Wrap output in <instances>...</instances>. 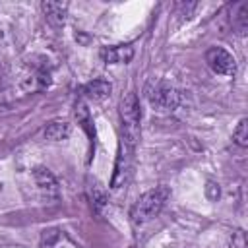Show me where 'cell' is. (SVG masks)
<instances>
[{
  "instance_id": "cell-4",
  "label": "cell",
  "mask_w": 248,
  "mask_h": 248,
  "mask_svg": "<svg viewBox=\"0 0 248 248\" xmlns=\"http://www.w3.org/2000/svg\"><path fill=\"white\" fill-rule=\"evenodd\" d=\"M205 62H207L209 70L213 74H217V76H234L236 74V60L223 46H211V48H207Z\"/></svg>"
},
{
  "instance_id": "cell-5",
  "label": "cell",
  "mask_w": 248,
  "mask_h": 248,
  "mask_svg": "<svg viewBox=\"0 0 248 248\" xmlns=\"http://www.w3.org/2000/svg\"><path fill=\"white\" fill-rule=\"evenodd\" d=\"M132 151H134V147L120 141V149H118V157H116V165H114V174H112V182H110L112 190H118V188L124 186V182L128 178V172H130Z\"/></svg>"
},
{
  "instance_id": "cell-2",
  "label": "cell",
  "mask_w": 248,
  "mask_h": 248,
  "mask_svg": "<svg viewBox=\"0 0 248 248\" xmlns=\"http://www.w3.org/2000/svg\"><path fill=\"white\" fill-rule=\"evenodd\" d=\"M120 124H122V141L130 147L136 145L140 138V122H141V108L138 95L134 91L126 93L120 101Z\"/></svg>"
},
{
  "instance_id": "cell-10",
  "label": "cell",
  "mask_w": 248,
  "mask_h": 248,
  "mask_svg": "<svg viewBox=\"0 0 248 248\" xmlns=\"http://www.w3.org/2000/svg\"><path fill=\"white\" fill-rule=\"evenodd\" d=\"M45 138L50 140V141H62V140H68L70 134H72V126L64 120H52L46 124L45 128Z\"/></svg>"
},
{
  "instance_id": "cell-16",
  "label": "cell",
  "mask_w": 248,
  "mask_h": 248,
  "mask_svg": "<svg viewBox=\"0 0 248 248\" xmlns=\"http://www.w3.org/2000/svg\"><path fill=\"white\" fill-rule=\"evenodd\" d=\"M207 196H209V200H217L219 198V186L215 182H207Z\"/></svg>"
},
{
  "instance_id": "cell-7",
  "label": "cell",
  "mask_w": 248,
  "mask_h": 248,
  "mask_svg": "<svg viewBox=\"0 0 248 248\" xmlns=\"http://www.w3.org/2000/svg\"><path fill=\"white\" fill-rule=\"evenodd\" d=\"M33 178H35V184L39 186V190L46 196V198H56L58 196V180L54 178V174L45 169V167H37L33 170Z\"/></svg>"
},
{
  "instance_id": "cell-6",
  "label": "cell",
  "mask_w": 248,
  "mask_h": 248,
  "mask_svg": "<svg viewBox=\"0 0 248 248\" xmlns=\"http://www.w3.org/2000/svg\"><path fill=\"white\" fill-rule=\"evenodd\" d=\"M101 60L107 64H126L134 58V46L132 45H112L101 48Z\"/></svg>"
},
{
  "instance_id": "cell-3",
  "label": "cell",
  "mask_w": 248,
  "mask_h": 248,
  "mask_svg": "<svg viewBox=\"0 0 248 248\" xmlns=\"http://www.w3.org/2000/svg\"><path fill=\"white\" fill-rule=\"evenodd\" d=\"M145 97L157 110H174L180 105V91L163 79L149 81L145 87Z\"/></svg>"
},
{
  "instance_id": "cell-9",
  "label": "cell",
  "mask_w": 248,
  "mask_h": 248,
  "mask_svg": "<svg viewBox=\"0 0 248 248\" xmlns=\"http://www.w3.org/2000/svg\"><path fill=\"white\" fill-rule=\"evenodd\" d=\"M48 23L60 27L64 25V19H66V12H68V4L66 2H43L41 4Z\"/></svg>"
},
{
  "instance_id": "cell-12",
  "label": "cell",
  "mask_w": 248,
  "mask_h": 248,
  "mask_svg": "<svg viewBox=\"0 0 248 248\" xmlns=\"http://www.w3.org/2000/svg\"><path fill=\"white\" fill-rule=\"evenodd\" d=\"M232 27L238 35H246L248 31V4L246 2H238L232 8Z\"/></svg>"
},
{
  "instance_id": "cell-14",
  "label": "cell",
  "mask_w": 248,
  "mask_h": 248,
  "mask_svg": "<svg viewBox=\"0 0 248 248\" xmlns=\"http://www.w3.org/2000/svg\"><path fill=\"white\" fill-rule=\"evenodd\" d=\"M232 140H234V143H236L238 147H246V145H248V120H246V118H242V120L238 122V126L234 128Z\"/></svg>"
},
{
  "instance_id": "cell-1",
  "label": "cell",
  "mask_w": 248,
  "mask_h": 248,
  "mask_svg": "<svg viewBox=\"0 0 248 248\" xmlns=\"http://www.w3.org/2000/svg\"><path fill=\"white\" fill-rule=\"evenodd\" d=\"M169 196H170V190L167 186H157V188H151L145 194H141L130 209L132 223L134 225H143V223L151 221L153 217H157L161 213V209L165 207Z\"/></svg>"
},
{
  "instance_id": "cell-11",
  "label": "cell",
  "mask_w": 248,
  "mask_h": 248,
  "mask_svg": "<svg viewBox=\"0 0 248 248\" xmlns=\"http://www.w3.org/2000/svg\"><path fill=\"white\" fill-rule=\"evenodd\" d=\"M74 114H76V120H78V124L85 130V134L89 136V141L91 143H95V126H93V120H91V114H89V110H87V107L81 103V101H78L76 103V110H74Z\"/></svg>"
},
{
  "instance_id": "cell-8",
  "label": "cell",
  "mask_w": 248,
  "mask_h": 248,
  "mask_svg": "<svg viewBox=\"0 0 248 248\" xmlns=\"http://www.w3.org/2000/svg\"><path fill=\"white\" fill-rule=\"evenodd\" d=\"M110 89H112V85L107 79L99 78V79H93V81H87L85 85H81L79 91L89 101H103V99H107L110 95Z\"/></svg>"
},
{
  "instance_id": "cell-15",
  "label": "cell",
  "mask_w": 248,
  "mask_h": 248,
  "mask_svg": "<svg viewBox=\"0 0 248 248\" xmlns=\"http://www.w3.org/2000/svg\"><path fill=\"white\" fill-rule=\"evenodd\" d=\"M229 244H231V248H246V232H244L242 229L234 231V232L231 234Z\"/></svg>"
},
{
  "instance_id": "cell-13",
  "label": "cell",
  "mask_w": 248,
  "mask_h": 248,
  "mask_svg": "<svg viewBox=\"0 0 248 248\" xmlns=\"http://www.w3.org/2000/svg\"><path fill=\"white\" fill-rule=\"evenodd\" d=\"M89 196H91V205H93V209H95L97 213H101L103 207L107 205V194L101 190L99 184H93V186H89Z\"/></svg>"
}]
</instances>
